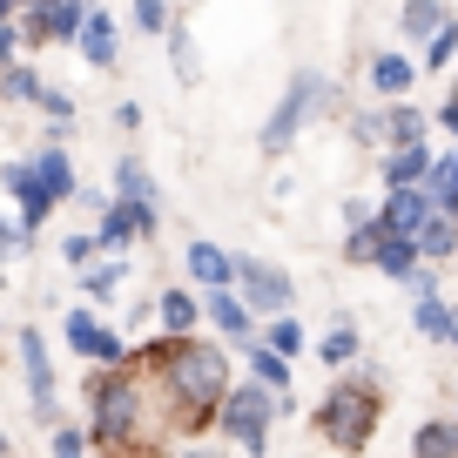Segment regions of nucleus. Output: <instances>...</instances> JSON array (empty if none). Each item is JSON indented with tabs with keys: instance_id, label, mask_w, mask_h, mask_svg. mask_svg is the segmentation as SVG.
<instances>
[{
	"instance_id": "f257e3e1",
	"label": "nucleus",
	"mask_w": 458,
	"mask_h": 458,
	"mask_svg": "<svg viewBox=\"0 0 458 458\" xmlns=\"http://www.w3.org/2000/svg\"><path fill=\"white\" fill-rule=\"evenodd\" d=\"M129 364L156 377V391L169 398L175 431H182V438H202V431H216V418H223L229 391H236L229 351H223V344H209V337H189V344L156 337L148 351H135Z\"/></svg>"
},
{
	"instance_id": "f03ea898",
	"label": "nucleus",
	"mask_w": 458,
	"mask_h": 458,
	"mask_svg": "<svg viewBox=\"0 0 458 458\" xmlns=\"http://www.w3.org/2000/svg\"><path fill=\"white\" fill-rule=\"evenodd\" d=\"M377 425H385V385H377L371 371L330 377V391L317 398V438L337 458H358L364 445L377 438Z\"/></svg>"
},
{
	"instance_id": "7ed1b4c3",
	"label": "nucleus",
	"mask_w": 458,
	"mask_h": 458,
	"mask_svg": "<svg viewBox=\"0 0 458 458\" xmlns=\"http://www.w3.org/2000/svg\"><path fill=\"white\" fill-rule=\"evenodd\" d=\"M297 398H270L263 385H250V377H236V391H229L223 418H216V431H223V445H236L243 458H263L270 452V425L290 411Z\"/></svg>"
},
{
	"instance_id": "20e7f679",
	"label": "nucleus",
	"mask_w": 458,
	"mask_h": 458,
	"mask_svg": "<svg viewBox=\"0 0 458 458\" xmlns=\"http://www.w3.org/2000/svg\"><path fill=\"white\" fill-rule=\"evenodd\" d=\"M330 74H317V68H303V74H290V88H284V101L270 108V122H263V156L270 162H284L290 156V142H297L303 129H310V114H324L330 108Z\"/></svg>"
},
{
	"instance_id": "39448f33",
	"label": "nucleus",
	"mask_w": 458,
	"mask_h": 458,
	"mask_svg": "<svg viewBox=\"0 0 458 458\" xmlns=\"http://www.w3.org/2000/svg\"><path fill=\"white\" fill-rule=\"evenodd\" d=\"M61 344H68L74 358L101 364V371H122V364L135 358L129 344H122L108 324H101V310H95V303H81V310H68V317H61Z\"/></svg>"
},
{
	"instance_id": "423d86ee",
	"label": "nucleus",
	"mask_w": 458,
	"mask_h": 458,
	"mask_svg": "<svg viewBox=\"0 0 458 458\" xmlns=\"http://www.w3.org/2000/svg\"><path fill=\"white\" fill-rule=\"evenodd\" d=\"M0 189L14 196V223L28 229V236H34V229H41L55 209H61V202H55V189H47L41 175H34V156H7V162H0Z\"/></svg>"
},
{
	"instance_id": "0eeeda50",
	"label": "nucleus",
	"mask_w": 458,
	"mask_h": 458,
	"mask_svg": "<svg viewBox=\"0 0 458 458\" xmlns=\"http://www.w3.org/2000/svg\"><path fill=\"white\" fill-rule=\"evenodd\" d=\"M81 28H88L81 0H34V7H21V34H28V47H74Z\"/></svg>"
},
{
	"instance_id": "6e6552de",
	"label": "nucleus",
	"mask_w": 458,
	"mask_h": 458,
	"mask_svg": "<svg viewBox=\"0 0 458 458\" xmlns=\"http://www.w3.org/2000/svg\"><path fill=\"white\" fill-rule=\"evenodd\" d=\"M236 297H243L257 317H290L297 290H290V276L276 270V263H263V257H236Z\"/></svg>"
},
{
	"instance_id": "1a4fd4ad",
	"label": "nucleus",
	"mask_w": 458,
	"mask_h": 458,
	"mask_svg": "<svg viewBox=\"0 0 458 458\" xmlns=\"http://www.w3.org/2000/svg\"><path fill=\"white\" fill-rule=\"evenodd\" d=\"M21 377H28V398H34V418H47V431L61 425V398H55V358H47V337L41 330H21Z\"/></svg>"
},
{
	"instance_id": "9d476101",
	"label": "nucleus",
	"mask_w": 458,
	"mask_h": 458,
	"mask_svg": "<svg viewBox=\"0 0 458 458\" xmlns=\"http://www.w3.org/2000/svg\"><path fill=\"white\" fill-rule=\"evenodd\" d=\"M114 202H129V209L142 216V236L162 229V189H156V175H148L142 156H114Z\"/></svg>"
},
{
	"instance_id": "9b49d317",
	"label": "nucleus",
	"mask_w": 458,
	"mask_h": 458,
	"mask_svg": "<svg viewBox=\"0 0 458 458\" xmlns=\"http://www.w3.org/2000/svg\"><path fill=\"white\" fill-rule=\"evenodd\" d=\"M182 276L196 284V297L236 290V257H229L223 243H209V236H196V243H182Z\"/></svg>"
},
{
	"instance_id": "f8f14e48",
	"label": "nucleus",
	"mask_w": 458,
	"mask_h": 458,
	"mask_svg": "<svg viewBox=\"0 0 458 458\" xmlns=\"http://www.w3.org/2000/svg\"><path fill=\"white\" fill-rule=\"evenodd\" d=\"M156 330L169 344H189V337H202V297L196 290H182V284H169L156 297Z\"/></svg>"
},
{
	"instance_id": "ddd939ff",
	"label": "nucleus",
	"mask_w": 458,
	"mask_h": 458,
	"mask_svg": "<svg viewBox=\"0 0 458 458\" xmlns=\"http://www.w3.org/2000/svg\"><path fill=\"white\" fill-rule=\"evenodd\" d=\"M431 202H425V189H391L385 202H377V229H385V236H425V223H431Z\"/></svg>"
},
{
	"instance_id": "4468645a",
	"label": "nucleus",
	"mask_w": 458,
	"mask_h": 458,
	"mask_svg": "<svg viewBox=\"0 0 458 458\" xmlns=\"http://www.w3.org/2000/svg\"><path fill=\"white\" fill-rule=\"evenodd\" d=\"M202 324H216L223 337H236V344H243V351L263 337V330H257V310H250V303L236 297V290H216V297H202Z\"/></svg>"
},
{
	"instance_id": "2eb2a0df",
	"label": "nucleus",
	"mask_w": 458,
	"mask_h": 458,
	"mask_svg": "<svg viewBox=\"0 0 458 458\" xmlns=\"http://www.w3.org/2000/svg\"><path fill=\"white\" fill-rule=\"evenodd\" d=\"M95 243H101V257H129L135 243H148V236H142V216H135L129 202H108L101 223H95Z\"/></svg>"
},
{
	"instance_id": "dca6fc26",
	"label": "nucleus",
	"mask_w": 458,
	"mask_h": 458,
	"mask_svg": "<svg viewBox=\"0 0 458 458\" xmlns=\"http://www.w3.org/2000/svg\"><path fill=\"white\" fill-rule=\"evenodd\" d=\"M431 148L418 142V148H385V156H377V175H385V196L391 189H425V175H431Z\"/></svg>"
},
{
	"instance_id": "f3484780",
	"label": "nucleus",
	"mask_w": 458,
	"mask_h": 458,
	"mask_svg": "<svg viewBox=\"0 0 458 458\" xmlns=\"http://www.w3.org/2000/svg\"><path fill=\"white\" fill-rule=\"evenodd\" d=\"M411 81H418V61L411 55H398V47H377V55H371V95L385 101V108H391V101H404V88H411Z\"/></svg>"
},
{
	"instance_id": "a211bd4d",
	"label": "nucleus",
	"mask_w": 458,
	"mask_h": 458,
	"mask_svg": "<svg viewBox=\"0 0 458 458\" xmlns=\"http://www.w3.org/2000/svg\"><path fill=\"white\" fill-rule=\"evenodd\" d=\"M81 61L88 68H114V61H122V34H114V14L108 7H88V28H81Z\"/></svg>"
},
{
	"instance_id": "6ab92c4d",
	"label": "nucleus",
	"mask_w": 458,
	"mask_h": 458,
	"mask_svg": "<svg viewBox=\"0 0 458 458\" xmlns=\"http://www.w3.org/2000/svg\"><path fill=\"white\" fill-rule=\"evenodd\" d=\"M28 156H34V175L55 189V202H74V196H81V175H74V156H68V148L41 142V148H28Z\"/></svg>"
},
{
	"instance_id": "aec40b11",
	"label": "nucleus",
	"mask_w": 458,
	"mask_h": 458,
	"mask_svg": "<svg viewBox=\"0 0 458 458\" xmlns=\"http://www.w3.org/2000/svg\"><path fill=\"white\" fill-rule=\"evenodd\" d=\"M425 129H431V114L411 108V101H391V108H385V148H418Z\"/></svg>"
},
{
	"instance_id": "412c9836",
	"label": "nucleus",
	"mask_w": 458,
	"mask_h": 458,
	"mask_svg": "<svg viewBox=\"0 0 458 458\" xmlns=\"http://www.w3.org/2000/svg\"><path fill=\"white\" fill-rule=\"evenodd\" d=\"M371 270H385L391 284H411V276L425 270V257H418L411 236H385V243H377V263H371Z\"/></svg>"
},
{
	"instance_id": "4be33fe9",
	"label": "nucleus",
	"mask_w": 458,
	"mask_h": 458,
	"mask_svg": "<svg viewBox=\"0 0 458 458\" xmlns=\"http://www.w3.org/2000/svg\"><path fill=\"white\" fill-rule=\"evenodd\" d=\"M418 257H425V270H445V263H458V223L452 216H431L425 236H418Z\"/></svg>"
},
{
	"instance_id": "5701e85b",
	"label": "nucleus",
	"mask_w": 458,
	"mask_h": 458,
	"mask_svg": "<svg viewBox=\"0 0 458 458\" xmlns=\"http://www.w3.org/2000/svg\"><path fill=\"white\" fill-rule=\"evenodd\" d=\"M243 364H250V385H263L270 398H290V358H276V351L250 344V351H243Z\"/></svg>"
},
{
	"instance_id": "b1692460",
	"label": "nucleus",
	"mask_w": 458,
	"mask_h": 458,
	"mask_svg": "<svg viewBox=\"0 0 458 458\" xmlns=\"http://www.w3.org/2000/svg\"><path fill=\"white\" fill-rule=\"evenodd\" d=\"M358 351H364V337H358V324H330L324 337H317V358L330 364V371H351V364H358Z\"/></svg>"
},
{
	"instance_id": "393cba45",
	"label": "nucleus",
	"mask_w": 458,
	"mask_h": 458,
	"mask_svg": "<svg viewBox=\"0 0 458 458\" xmlns=\"http://www.w3.org/2000/svg\"><path fill=\"white\" fill-rule=\"evenodd\" d=\"M411 324H418V337H425V344H452V337H458V303L425 297V303L411 310Z\"/></svg>"
},
{
	"instance_id": "a878e982",
	"label": "nucleus",
	"mask_w": 458,
	"mask_h": 458,
	"mask_svg": "<svg viewBox=\"0 0 458 458\" xmlns=\"http://www.w3.org/2000/svg\"><path fill=\"white\" fill-rule=\"evenodd\" d=\"M452 21V7H438V0H411V7H398V28H404V41H418V47H431V34Z\"/></svg>"
},
{
	"instance_id": "bb28decb",
	"label": "nucleus",
	"mask_w": 458,
	"mask_h": 458,
	"mask_svg": "<svg viewBox=\"0 0 458 458\" xmlns=\"http://www.w3.org/2000/svg\"><path fill=\"white\" fill-rule=\"evenodd\" d=\"M411 458H458V425H452V418H431V425H418Z\"/></svg>"
},
{
	"instance_id": "cd10ccee",
	"label": "nucleus",
	"mask_w": 458,
	"mask_h": 458,
	"mask_svg": "<svg viewBox=\"0 0 458 458\" xmlns=\"http://www.w3.org/2000/svg\"><path fill=\"white\" fill-rule=\"evenodd\" d=\"M41 95H47V81L28 68V61L0 74V101H14V108H41Z\"/></svg>"
},
{
	"instance_id": "c85d7f7f",
	"label": "nucleus",
	"mask_w": 458,
	"mask_h": 458,
	"mask_svg": "<svg viewBox=\"0 0 458 458\" xmlns=\"http://www.w3.org/2000/svg\"><path fill=\"white\" fill-rule=\"evenodd\" d=\"M129 270H135V263H129V257H101V263H95V270H88V276H81V290H88V297H95V303H108V297H114V290L129 284Z\"/></svg>"
},
{
	"instance_id": "c756f323",
	"label": "nucleus",
	"mask_w": 458,
	"mask_h": 458,
	"mask_svg": "<svg viewBox=\"0 0 458 458\" xmlns=\"http://www.w3.org/2000/svg\"><path fill=\"white\" fill-rule=\"evenodd\" d=\"M257 344H263V351H276V358H290V364H297V351H303V324H297V317H270Z\"/></svg>"
},
{
	"instance_id": "7c9ffc66",
	"label": "nucleus",
	"mask_w": 458,
	"mask_h": 458,
	"mask_svg": "<svg viewBox=\"0 0 458 458\" xmlns=\"http://www.w3.org/2000/svg\"><path fill=\"white\" fill-rule=\"evenodd\" d=\"M452 61H458V14L445 21L438 34H431V47H425V61H418V68H425V74H445Z\"/></svg>"
},
{
	"instance_id": "2f4dec72",
	"label": "nucleus",
	"mask_w": 458,
	"mask_h": 458,
	"mask_svg": "<svg viewBox=\"0 0 458 458\" xmlns=\"http://www.w3.org/2000/svg\"><path fill=\"white\" fill-rule=\"evenodd\" d=\"M61 263H68L74 276H88V270H95V263H101V243H95V229H74L68 243H61Z\"/></svg>"
},
{
	"instance_id": "473e14b6",
	"label": "nucleus",
	"mask_w": 458,
	"mask_h": 458,
	"mask_svg": "<svg viewBox=\"0 0 458 458\" xmlns=\"http://www.w3.org/2000/svg\"><path fill=\"white\" fill-rule=\"evenodd\" d=\"M169 68L182 74V81H196L202 74V61H196V41H189V28L175 21V34H169Z\"/></svg>"
},
{
	"instance_id": "72a5a7b5",
	"label": "nucleus",
	"mask_w": 458,
	"mask_h": 458,
	"mask_svg": "<svg viewBox=\"0 0 458 458\" xmlns=\"http://www.w3.org/2000/svg\"><path fill=\"white\" fill-rule=\"evenodd\" d=\"M47 452H55V458H88L95 438H88L81 425H55V431H47Z\"/></svg>"
},
{
	"instance_id": "f704fd0d",
	"label": "nucleus",
	"mask_w": 458,
	"mask_h": 458,
	"mask_svg": "<svg viewBox=\"0 0 458 458\" xmlns=\"http://www.w3.org/2000/svg\"><path fill=\"white\" fill-rule=\"evenodd\" d=\"M377 243H385V229H351V236H344V257H351V263H377Z\"/></svg>"
},
{
	"instance_id": "c9c22d12",
	"label": "nucleus",
	"mask_w": 458,
	"mask_h": 458,
	"mask_svg": "<svg viewBox=\"0 0 458 458\" xmlns=\"http://www.w3.org/2000/svg\"><path fill=\"white\" fill-rule=\"evenodd\" d=\"M351 135H358L364 148H377V142H385V108H364V114H351Z\"/></svg>"
},
{
	"instance_id": "e433bc0d",
	"label": "nucleus",
	"mask_w": 458,
	"mask_h": 458,
	"mask_svg": "<svg viewBox=\"0 0 458 458\" xmlns=\"http://www.w3.org/2000/svg\"><path fill=\"white\" fill-rule=\"evenodd\" d=\"M135 28H142V34H175V14L148 0V7H135Z\"/></svg>"
},
{
	"instance_id": "4c0bfd02",
	"label": "nucleus",
	"mask_w": 458,
	"mask_h": 458,
	"mask_svg": "<svg viewBox=\"0 0 458 458\" xmlns=\"http://www.w3.org/2000/svg\"><path fill=\"white\" fill-rule=\"evenodd\" d=\"M34 243V236H28V229H21V223H0V276H7V263H14V250H28Z\"/></svg>"
},
{
	"instance_id": "58836bf2",
	"label": "nucleus",
	"mask_w": 458,
	"mask_h": 458,
	"mask_svg": "<svg viewBox=\"0 0 458 458\" xmlns=\"http://www.w3.org/2000/svg\"><path fill=\"white\" fill-rule=\"evenodd\" d=\"M114 129H122V135L142 129V101H114Z\"/></svg>"
},
{
	"instance_id": "ea45409f",
	"label": "nucleus",
	"mask_w": 458,
	"mask_h": 458,
	"mask_svg": "<svg viewBox=\"0 0 458 458\" xmlns=\"http://www.w3.org/2000/svg\"><path fill=\"white\" fill-rule=\"evenodd\" d=\"M404 290H411L418 303H425V297H445V290H438V270H418V276H411V284H404Z\"/></svg>"
},
{
	"instance_id": "a19ab883",
	"label": "nucleus",
	"mask_w": 458,
	"mask_h": 458,
	"mask_svg": "<svg viewBox=\"0 0 458 458\" xmlns=\"http://www.w3.org/2000/svg\"><path fill=\"white\" fill-rule=\"evenodd\" d=\"M108 202H114V196H101V189H81V196H74V209H88V216L101 223V209H108Z\"/></svg>"
},
{
	"instance_id": "79ce46f5",
	"label": "nucleus",
	"mask_w": 458,
	"mask_h": 458,
	"mask_svg": "<svg viewBox=\"0 0 458 458\" xmlns=\"http://www.w3.org/2000/svg\"><path fill=\"white\" fill-rule=\"evenodd\" d=\"M182 458H223V445H182Z\"/></svg>"
},
{
	"instance_id": "37998d69",
	"label": "nucleus",
	"mask_w": 458,
	"mask_h": 458,
	"mask_svg": "<svg viewBox=\"0 0 458 458\" xmlns=\"http://www.w3.org/2000/svg\"><path fill=\"white\" fill-rule=\"evenodd\" d=\"M14 21H21V7H7V0H0V34L14 28Z\"/></svg>"
},
{
	"instance_id": "c03bdc74",
	"label": "nucleus",
	"mask_w": 458,
	"mask_h": 458,
	"mask_svg": "<svg viewBox=\"0 0 458 458\" xmlns=\"http://www.w3.org/2000/svg\"><path fill=\"white\" fill-rule=\"evenodd\" d=\"M0 458H14V445H7V438H0Z\"/></svg>"
},
{
	"instance_id": "a18cd8bd",
	"label": "nucleus",
	"mask_w": 458,
	"mask_h": 458,
	"mask_svg": "<svg viewBox=\"0 0 458 458\" xmlns=\"http://www.w3.org/2000/svg\"><path fill=\"white\" fill-rule=\"evenodd\" d=\"M0 337H7V324H0Z\"/></svg>"
},
{
	"instance_id": "49530a36",
	"label": "nucleus",
	"mask_w": 458,
	"mask_h": 458,
	"mask_svg": "<svg viewBox=\"0 0 458 458\" xmlns=\"http://www.w3.org/2000/svg\"><path fill=\"white\" fill-rule=\"evenodd\" d=\"M452 425H458V411H452Z\"/></svg>"
}]
</instances>
